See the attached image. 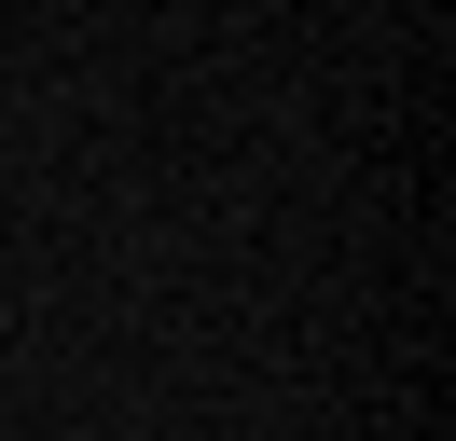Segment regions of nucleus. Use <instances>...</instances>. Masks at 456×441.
Instances as JSON below:
<instances>
[]
</instances>
